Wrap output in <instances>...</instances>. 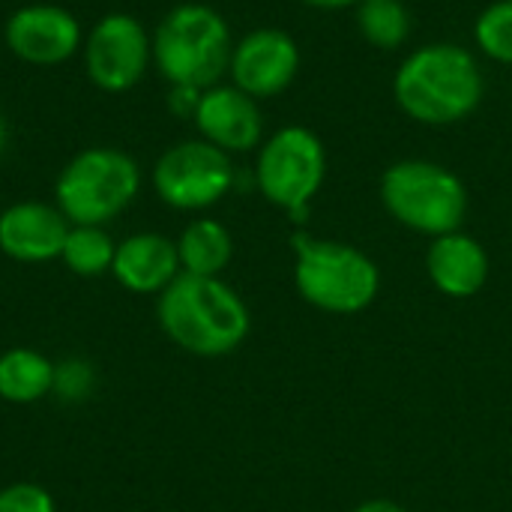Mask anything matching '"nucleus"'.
<instances>
[{"label":"nucleus","mask_w":512,"mask_h":512,"mask_svg":"<svg viewBox=\"0 0 512 512\" xmlns=\"http://www.w3.org/2000/svg\"><path fill=\"white\" fill-rule=\"evenodd\" d=\"M486 93L477 57L456 42L414 48L393 75L396 105L417 123L453 126L471 117Z\"/></svg>","instance_id":"obj_1"},{"label":"nucleus","mask_w":512,"mask_h":512,"mask_svg":"<svg viewBox=\"0 0 512 512\" xmlns=\"http://www.w3.org/2000/svg\"><path fill=\"white\" fill-rule=\"evenodd\" d=\"M165 336L189 354L222 357L249 336V309L219 276L180 273L156 303Z\"/></svg>","instance_id":"obj_2"},{"label":"nucleus","mask_w":512,"mask_h":512,"mask_svg":"<svg viewBox=\"0 0 512 512\" xmlns=\"http://www.w3.org/2000/svg\"><path fill=\"white\" fill-rule=\"evenodd\" d=\"M153 66L171 87L207 90L231 66V27L207 3H180L153 30Z\"/></svg>","instance_id":"obj_3"},{"label":"nucleus","mask_w":512,"mask_h":512,"mask_svg":"<svg viewBox=\"0 0 512 512\" xmlns=\"http://www.w3.org/2000/svg\"><path fill=\"white\" fill-rule=\"evenodd\" d=\"M141 192L138 162L117 147H87L75 153L54 183V204L69 225H105L117 219Z\"/></svg>","instance_id":"obj_4"},{"label":"nucleus","mask_w":512,"mask_h":512,"mask_svg":"<svg viewBox=\"0 0 512 512\" xmlns=\"http://www.w3.org/2000/svg\"><path fill=\"white\" fill-rule=\"evenodd\" d=\"M381 201L405 228L429 237L459 231L468 213V189L459 174L429 159H402L381 177Z\"/></svg>","instance_id":"obj_5"},{"label":"nucleus","mask_w":512,"mask_h":512,"mask_svg":"<svg viewBox=\"0 0 512 512\" xmlns=\"http://www.w3.org/2000/svg\"><path fill=\"white\" fill-rule=\"evenodd\" d=\"M297 267V291L318 309L351 315L366 309L381 285L378 267L369 255L348 243L315 240L309 234L291 237Z\"/></svg>","instance_id":"obj_6"},{"label":"nucleus","mask_w":512,"mask_h":512,"mask_svg":"<svg viewBox=\"0 0 512 512\" xmlns=\"http://www.w3.org/2000/svg\"><path fill=\"white\" fill-rule=\"evenodd\" d=\"M327 177V150L324 141L306 126L276 129L258 150L255 183L261 195L288 210L291 219L303 222L309 201L318 195Z\"/></svg>","instance_id":"obj_7"},{"label":"nucleus","mask_w":512,"mask_h":512,"mask_svg":"<svg viewBox=\"0 0 512 512\" xmlns=\"http://www.w3.org/2000/svg\"><path fill=\"white\" fill-rule=\"evenodd\" d=\"M237 183L231 156L204 138L168 147L153 165V189L174 210H207Z\"/></svg>","instance_id":"obj_8"},{"label":"nucleus","mask_w":512,"mask_h":512,"mask_svg":"<svg viewBox=\"0 0 512 512\" xmlns=\"http://www.w3.org/2000/svg\"><path fill=\"white\" fill-rule=\"evenodd\" d=\"M81 54L93 87L102 93H126L153 63V39L135 15L108 12L84 36Z\"/></svg>","instance_id":"obj_9"},{"label":"nucleus","mask_w":512,"mask_h":512,"mask_svg":"<svg viewBox=\"0 0 512 512\" xmlns=\"http://www.w3.org/2000/svg\"><path fill=\"white\" fill-rule=\"evenodd\" d=\"M3 42L21 63L60 66L81 51L84 33L75 12L57 3H27L6 18Z\"/></svg>","instance_id":"obj_10"},{"label":"nucleus","mask_w":512,"mask_h":512,"mask_svg":"<svg viewBox=\"0 0 512 512\" xmlns=\"http://www.w3.org/2000/svg\"><path fill=\"white\" fill-rule=\"evenodd\" d=\"M231 81L252 99H273L285 93L300 72L297 39L279 27L249 30L234 42L231 51Z\"/></svg>","instance_id":"obj_11"},{"label":"nucleus","mask_w":512,"mask_h":512,"mask_svg":"<svg viewBox=\"0 0 512 512\" xmlns=\"http://www.w3.org/2000/svg\"><path fill=\"white\" fill-rule=\"evenodd\" d=\"M195 129L213 147L231 153H249L264 141V117L258 99L234 84L207 87L192 114Z\"/></svg>","instance_id":"obj_12"},{"label":"nucleus","mask_w":512,"mask_h":512,"mask_svg":"<svg viewBox=\"0 0 512 512\" xmlns=\"http://www.w3.org/2000/svg\"><path fill=\"white\" fill-rule=\"evenodd\" d=\"M69 219L57 204L18 201L0 213V252L21 264H45L60 258Z\"/></svg>","instance_id":"obj_13"},{"label":"nucleus","mask_w":512,"mask_h":512,"mask_svg":"<svg viewBox=\"0 0 512 512\" xmlns=\"http://www.w3.org/2000/svg\"><path fill=\"white\" fill-rule=\"evenodd\" d=\"M114 279L132 294H162L180 273L177 243L156 231H141L117 243Z\"/></svg>","instance_id":"obj_14"},{"label":"nucleus","mask_w":512,"mask_h":512,"mask_svg":"<svg viewBox=\"0 0 512 512\" xmlns=\"http://www.w3.org/2000/svg\"><path fill=\"white\" fill-rule=\"evenodd\" d=\"M426 267H429L435 288L450 297H471L489 279L486 249L462 231L435 237L426 255Z\"/></svg>","instance_id":"obj_15"},{"label":"nucleus","mask_w":512,"mask_h":512,"mask_svg":"<svg viewBox=\"0 0 512 512\" xmlns=\"http://www.w3.org/2000/svg\"><path fill=\"white\" fill-rule=\"evenodd\" d=\"M177 255H180L183 273L219 276L234 255L231 231L216 219H195L183 228L177 240Z\"/></svg>","instance_id":"obj_16"},{"label":"nucleus","mask_w":512,"mask_h":512,"mask_svg":"<svg viewBox=\"0 0 512 512\" xmlns=\"http://www.w3.org/2000/svg\"><path fill=\"white\" fill-rule=\"evenodd\" d=\"M54 363L33 348H9L0 354V399L30 405L51 393Z\"/></svg>","instance_id":"obj_17"},{"label":"nucleus","mask_w":512,"mask_h":512,"mask_svg":"<svg viewBox=\"0 0 512 512\" xmlns=\"http://www.w3.org/2000/svg\"><path fill=\"white\" fill-rule=\"evenodd\" d=\"M117 255V243L111 240V234L102 225H72L60 252V261L84 279L111 273Z\"/></svg>","instance_id":"obj_18"},{"label":"nucleus","mask_w":512,"mask_h":512,"mask_svg":"<svg viewBox=\"0 0 512 512\" xmlns=\"http://www.w3.org/2000/svg\"><path fill=\"white\" fill-rule=\"evenodd\" d=\"M357 30L369 45L393 51L411 36V12L402 0H360Z\"/></svg>","instance_id":"obj_19"},{"label":"nucleus","mask_w":512,"mask_h":512,"mask_svg":"<svg viewBox=\"0 0 512 512\" xmlns=\"http://www.w3.org/2000/svg\"><path fill=\"white\" fill-rule=\"evenodd\" d=\"M474 39L489 60L512 66V0H495L477 15Z\"/></svg>","instance_id":"obj_20"},{"label":"nucleus","mask_w":512,"mask_h":512,"mask_svg":"<svg viewBox=\"0 0 512 512\" xmlns=\"http://www.w3.org/2000/svg\"><path fill=\"white\" fill-rule=\"evenodd\" d=\"M96 387V372L87 360L81 357H69V360H60L54 363V381H51V393L60 399V402H84Z\"/></svg>","instance_id":"obj_21"},{"label":"nucleus","mask_w":512,"mask_h":512,"mask_svg":"<svg viewBox=\"0 0 512 512\" xmlns=\"http://www.w3.org/2000/svg\"><path fill=\"white\" fill-rule=\"evenodd\" d=\"M0 512H57V507L42 486L9 483L0 489Z\"/></svg>","instance_id":"obj_22"},{"label":"nucleus","mask_w":512,"mask_h":512,"mask_svg":"<svg viewBox=\"0 0 512 512\" xmlns=\"http://www.w3.org/2000/svg\"><path fill=\"white\" fill-rule=\"evenodd\" d=\"M201 93H204V90L171 87V93H168V105H171V111H174V114H180V117H192V114H195V108H198Z\"/></svg>","instance_id":"obj_23"},{"label":"nucleus","mask_w":512,"mask_h":512,"mask_svg":"<svg viewBox=\"0 0 512 512\" xmlns=\"http://www.w3.org/2000/svg\"><path fill=\"white\" fill-rule=\"evenodd\" d=\"M306 6H315V9H348V6H357L360 0H300Z\"/></svg>","instance_id":"obj_24"},{"label":"nucleus","mask_w":512,"mask_h":512,"mask_svg":"<svg viewBox=\"0 0 512 512\" xmlns=\"http://www.w3.org/2000/svg\"><path fill=\"white\" fill-rule=\"evenodd\" d=\"M354 512H405L399 504H393V501H369V504H363V507H357Z\"/></svg>","instance_id":"obj_25"},{"label":"nucleus","mask_w":512,"mask_h":512,"mask_svg":"<svg viewBox=\"0 0 512 512\" xmlns=\"http://www.w3.org/2000/svg\"><path fill=\"white\" fill-rule=\"evenodd\" d=\"M6 144H9V123H6V117L0 114V159H3V153H6Z\"/></svg>","instance_id":"obj_26"}]
</instances>
